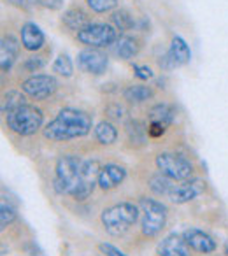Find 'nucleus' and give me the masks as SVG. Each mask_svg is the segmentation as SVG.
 Segmentation results:
<instances>
[{
    "mask_svg": "<svg viewBox=\"0 0 228 256\" xmlns=\"http://www.w3.org/2000/svg\"><path fill=\"white\" fill-rule=\"evenodd\" d=\"M92 116L88 112L81 109H62L56 114L53 121L46 124L44 128V137L50 140H70V139H79V137H84L92 130Z\"/></svg>",
    "mask_w": 228,
    "mask_h": 256,
    "instance_id": "nucleus-1",
    "label": "nucleus"
},
{
    "mask_svg": "<svg viewBox=\"0 0 228 256\" xmlns=\"http://www.w3.org/2000/svg\"><path fill=\"white\" fill-rule=\"evenodd\" d=\"M137 220H139V209L130 202L116 204L104 210L100 216L104 228L110 235H123L136 224Z\"/></svg>",
    "mask_w": 228,
    "mask_h": 256,
    "instance_id": "nucleus-2",
    "label": "nucleus"
},
{
    "mask_svg": "<svg viewBox=\"0 0 228 256\" xmlns=\"http://www.w3.org/2000/svg\"><path fill=\"white\" fill-rule=\"evenodd\" d=\"M42 121H44L42 110L37 109L36 106H30V104H23V106L16 107L9 114H6L8 126L22 137L34 136L42 126Z\"/></svg>",
    "mask_w": 228,
    "mask_h": 256,
    "instance_id": "nucleus-3",
    "label": "nucleus"
},
{
    "mask_svg": "<svg viewBox=\"0 0 228 256\" xmlns=\"http://www.w3.org/2000/svg\"><path fill=\"white\" fill-rule=\"evenodd\" d=\"M81 164L82 162L72 154H64L58 158L56 168H54V190L60 195H74L79 184Z\"/></svg>",
    "mask_w": 228,
    "mask_h": 256,
    "instance_id": "nucleus-4",
    "label": "nucleus"
},
{
    "mask_svg": "<svg viewBox=\"0 0 228 256\" xmlns=\"http://www.w3.org/2000/svg\"><path fill=\"white\" fill-rule=\"evenodd\" d=\"M139 206L142 209V234L146 237H156L167 221V207L153 198H140Z\"/></svg>",
    "mask_w": 228,
    "mask_h": 256,
    "instance_id": "nucleus-5",
    "label": "nucleus"
},
{
    "mask_svg": "<svg viewBox=\"0 0 228 256\" xmlns=\"http://www.w3.org/2000/svg\"><path fill=\"white\" fill-rule=\"evenodd\" d=\"M78 40L88 48H107L118 40V30L109 23H90L78 32Z\"/></svg>",
    "mask_w": 228,
    "mask_h": 256,
    "instance_id": "nucleus-6",
    "label": "nucleus"
},
{
    "mask_svg": "<svg viewBox=\"0 0 228 256\" xmlns=\"http://www.w3.org/2000/svg\"><path fill=\"white\" fill-rule=\"evenodd\" d=\"M156 167L160 174L172 181H186L193 174L192 162L178 153H160L156 156Z\"/></svg>",
    "mask_w": 228,
    "mask_h": 256,
    "instance_id": "nucleus-7",
    "label": "nucleus"
},
{
    "mask_svg": "<svg viewBox=\"0 0 228 256\" xmlns=\"http://www.w3.org/2000/svg\"><path fill=\"white\" fill-rule=\"evenodd\" d=\"M102 167L96 160H88L81 164V172H79V184L74 192L76 200H86L95 190V184H98V176Z\"/></svg>",
    "mask_w": 228,
    "mask_h": 256,
    "instance_id": "nucleus-8",
    "label": "nucleus"
},
{
    "mask_svg": "<svg viewBox=\"0 0 228 256\" xmlns=\"http://www.w3.org/2000/svg\"><path fill=\"white\" fill-rule=\"evenodd\" d=\"M58 88V82L53 76L48 74H36L30 76L28 79L22 82V90L25 92V95L32 96L36 100H44L48 96H51Z\"/></svg>",
    "mask_w": 228,
    "mask_h": 256,
    "instance_id": "nucleus-9",
    "label": "nucleus"
},
{
    "mask_svg": "<svg viewBox=\"0 0 228 256\" xmlns=\"http://www.w3.org/2000/svg\"><path fill=\"white\" fill-rule=\"evenodd\" d=\"M109 58L98 48H86L78 53V67L86 74L102 76L107 70Z\"/></svg>",
    "mask_w": 228,
    "mask_h": 256,
    "instance_id": "nucleus-10",
    "label": "nucleus"
},
{
    "mask_svg": "<svg viewBox=\"0 0 228 256\" xmlns=\"http://www.w3.org/2000/svg\"><path fill=\"white\" fill-rule=\"evenodd\" d=\"M192 60V51H190L188 44L182 37L176 36L172 37L170 48H168L167 54L162 58L158 64H160L162 68H174V67H181V65H186Z\"/></svg>",
    "mask_w": 228,
    "mask_h": 256,
    "instance_id": "nucleus-11",
    "label": "nucleus"
},
{
    "mask_svg": "<svg viewBox=\"0 0 228 256\" xmlns=\"http://www.w3.org/2000/svg\"><path fill=\"white\" fill-rule=\"evenodd\" d=\"M204 188H206V182L200 181V179H190V181L186 179L181 184L172 186L170 193H168V198L174 204H186L190 200L196 198L204 192Z\"/></svg>",
    "mask_w": 228,
    "mask_h": 256,
    "instance_id": "nucleus-12",
    "label": "nucleus"
},
{
    "mask_svg": "<svg viewBox=\"0 0 228 256\" xmlns=\"http://www.w3.org/2000/svg\"><path fill=\"white\" fill-rule=\"evenodd\" d=\"M158 256H190V246L184 237L178 234H170L162 238L156 248Z\"/></svg>",
    "mask_w": 228,
    "mask_h": 256,
    "instance_id": "nucleus-13",
    "label": "nucleus"
},
{
    "mask_svg": "<svg viewBox=\"0 0 228 256\" xmlns=\"http://www.w3.org/2000/svg\"><path fill=\"white\" fill-rule=\"evenodd\" d=\"M182 237L188 242L190 248L198 252H204V254L212 252L216 249V240L209 234H206L204 230H198V228H188V230H184Z\"/></svg>",
    "mask_w": 228,
    "mask_h": 256,
    "instance_id": "nucleus-14",
    "label": "nucleus"
},
{
    "mask_svg": "<svg viewBox=\"0 0 228 256\" xmlns=\"http://www.w3.org/2000/svg\"><path fill=\"white\" fill-rule=\"evenodd\" d=\"M126 178V170L122 165L116 164H107L102 167L98 176V186L102 190H112L118 184H122Z\"/></svg>",
    "mask_w": 228,
    "mask_h": 256,
    "instance_id": "nucleus-15",
    "label": "nucleus"
},
{
    "mask_svg": "<svg viewBox=\"0 0 228 256\" xmlns=\"http://www.w3.org/2000/svg\"><path fill=\"white\" fill-rule=\"evenodd\" d=\"M18 53H20L18 40L12 36L2 37V42H0V67H2V72L11 70L16 58H18Z\"/></svg>",
    "mask_w": 228,
    "mask_h": 256,
    "instance_id": "nucleus-16",
    "label": "nucleus"
},
{
    "mask_svg": "<svg viewBox=\"0 0 228 256\" xmlns=\"http://www.w3.org/2000/svg\"><path fill=\"white\" fill-rule=\"evenodd\" d=\"M44 40H46V37L36 23H25L22 26V44L26 51L40 50L44 46Z\"/></svg>",
    "mask_w": 228,
    "mask_h": 256,
    "instance_id": "nucleus-17",
    "label": "nucleus"
},
{
    "mask_svg": "<svg viewBox=\"0 0 228 256\" xmlns=\"http://www.w3.org/2000/svg\"><path fill=\"white\" fill-rule=\"evenodd\" d=\"M140 50L139 39L132 36H122L116 42H114V53L116 56H120L122 60H132L134 56H137Z\"/></svg>",
    "mask_w": 228,
    "mask_h": 256,
    "instance_id": "nucleus-18",
    "label": "nucleus"
},
{
    "mask_svg": "<svg viewBox=\"0 0 228 256\" xmlns=\"http://www.w3.org/2000/svg\"><path fill=\"white\" fill-rule=\"evenodd\" d=\"M62 23H64L68 30L81 32V30L86 28V26H88L92 22H90V16L86 14L82 9L70 8V9H67V11L64 12V16H62Z\"/></svg>",
    "mask_w": 228,
    "mask_h": 256,
    "instance_id": "nucleus-19",
    "label": "nucleus"
},
{
    "mask_svg": "<svg viewBox=\"0 0 228 256\" xmlns=\"http://www.w3.org/2000/svg\"><path fill=\"white\" fill-rule=\"evenodd\" d=\"M153 96V90L146 84H130L123 90V98L130 104H142Z\"/></svg>",
    "mask_w": 228,
    "mask_h": 256,
    "instance_id": "nucleus-20",
    "label": "nucleus"
},
{
    "mask_svg": "<svg viewBox=\"0 0 228 256\" xmlns=\"http://www.w3.org/2000/svg\"><path fill=\"white\" fill-rule=\"evenodd\" d=\"M150 120L158 121V123L168 126V124H172L176 120V109L170 106V104H156V106L151 107Z\"/></svg>",
    "mask_w": 228,
    "mask_h": 256,
    "instance_id": "nucleus-21",
    "label": "nucleus"
},
{
    "mask_svg": "<svg viewBox=\"0 0 228 256\" xmlns=\"http://www.w3.org/2000/svg\"><path fill=\"white\" fill-rule=\"evenodd\" d=\"M95 137L100 144L104 146H109V144H114L116 139H118V130L112 123L109 121H100L95 126Z\"/></svg>",
    "mask_w": 228,
    "mask_h": 256,
    "instance_id": "nucleus-22",
    "label": "nucleus"
},
{
    "mask_svg": "<svg viewBox=\"0 0 228 256\" xmlns=\"http://www.w3.org/2000/svg\"><path fill=\"white\" fill-rule=\"evenodd\" d=\"M110 23L116 30L120 32H128V30L136 28V18L130 14L126 9H120L110 14Z\"/></svg>",
    "mask_w": 228,
    "mask_h": 256,
    "instance_id": "nucleus-23",
    "label": "nucleus"
},
{
    "mask_svg": "<svg viewBox=\"0 0 228 256\" xmlns=\"http://www.w3.org/2000/svg\"><path fill=\"white\" fill-rule=\"evenodd\" d=\"M126 136H128L130 142L134 144H144L146 142V134H148V128L144 126L140 121L137 120H130L126 123Z\"/></svg>",
    "mask_w": 228,
    "mask_h": 256,
    "instance_id": "nucleus-24",
    "label": "nucleus"
},
{
    "mask_svg": "<svg viewBox=\"0 0 228 256\" xmlns=\"http://www.w3.org/2000/svg\"><path fill=\"white\" fill-rule=\"evenodd\" d=\"M25 104V96L22 95V92H16V90H9L8 93H4L2 96V114H9L11 110H14L16 107L23 106Z\"/></svg>",
    "mask_w": 228,
    "mask_h": 256,
    "instance_id": "nucleus-25",
    "label": "nucleus"
},
{
    "mask_svg": "<svg viewBox=\"0 0 228 256\" xmlns=\"http://www.w3.org/2000/svg\"><path fill=\"white\" fill-rule=\"evenodd\" d=\"M150 186L156 195H167L168 196V193H170V190L174 184H172V179H168L167 176L158 174V176H154V178H151Z\"/></svg>",
    "mask_w": 228,
    "mask_h": 256,
    "instance_id": "nucleus-26",
    "label": "nucleus"
},
{
    "mask_svg": "<svg viewBox=\"0 0 228 256\" xmlns=\"http://www.w3.org/2000/svg\"><path fill=\"white\" fill-rule=\"evenodd\" d=\"M53 72H56L58 76H64V78H70L72 72H74V65H72L70 56H68V54H65V53H62L60 56L54 60Z\"/></svg>",
    "mask_w": 228,
    "mask_h": 256,
    "instance_id": "nucleus-27",
    "label": "nucleus"
},
{
    "mask_svg": "<svg viewBox=\"0 0 228 256\" xmlns=\"http://www.w3.org/2000/svg\"><path fill=\"white\" fill-rule=\"evenodd\" d=\"M16 209L12 206H9V204L2 202V206H0V228L2 230H6V228L9 226V224L12 223V221L16 220Z\"/></svg>",
    "mask_w": 228,
    "mask_h": 256,
    "instance_id": "nucleus-28",
    "label": "nucleus"
},
{
    "mask_svg": "<svg viewBox=\"0 0 228 256\" xmlns=\"http://www.w3.org/2000/svg\"><path fill=\"white\" fill-rule=\"evenodd\" d=\"M86 4H88V8L92 9L93 12L102 14V12L112 11V9L116 8V4H118V0H86Z\"/></svg>",
    "mask_w": 228,
    "mask_h": 256,
    "instance_id": "nucleus-29",
    "label": "nucleus"
},
{
    "mask_svg": "<svg viewBox=\"0 0 228 256\" xmlns=\"http://www.w3.org/2000/svg\"><path fill=\"white\" fill-rule=\"evenodd\" d=\"M44 64H46L44 56H30V58H26V62L23 64V68H25L26 72H37L44 67Z\"/></svg>",
    "mask_w": 228,
    "mask_h": 256,
    "instance_id": "nucleus-30",
    "label": "nucleus"
},
{
    "mask_svg": "<svg viewBox=\"0 0 228 256\" xmlns=\"http://www.w3.org/2000/svg\"><path fill=\"white\" fill-rule=\"evenodd\" d=\"M165 130H167L165 124L158 123V121H151L150 126H148V136L150 137H162L165 134Z\"/></svg>",
    "mask_w": 228,
    "mask_h": 256,
    "instance_id": "nucleus-31",
    "label": "nucleus"
},
{
    "mask_svg": "<svg viewBox=\"0 0 228 256\" xmlns=\"http://www.w3.org/2000/svg\"><path fill=\"white\" fill-rule=\"evenodd\" d=\"M98 249L102 254L106 256H126L123 251H120L118 248H114L112 244H106V242H102V244H98Z\"/></svg>",
    "mask_w": 228,
    "mask_h": 256,
    "instance_id": "nucleus-32",
    "label": "nucleus"
},
{
    "mask_svg": "<svg viewBox=\"0 0 228 256\" xmlns=\"http://www.w3.org/2000/svg\"><path fill=\"white\" fill-rule=\"evenodd\" d=\"M134 72H136L137 78L142 79V81H148V79L153 78V70H151L148 65H134Z\"/></svg>",
    "mask_w": 228,
    "mask_h": 256,
    "instance_id": "nucleus-33",
    "label": "nucleus"
},
{
    "mask_svg": "<svg viewBox=\"0 0 228 256\" xmlns=\"http://www.w3.org/2000/svg\"><path fill=\"white\" fill-rule=\"evenodd\" d=\"M8 2L20 9H32L34 6L39 4V0H8Z\"/></svg>",
    "mask_w": 228,
    "mask_h": 256,
    "instance_id": "nucleus-34",
    "label": "nucleus"
},
{
    "mask_svg": "<svg viewBox=\"0 0 228 256\" xmlns=\"http://www.w3.org/2000/svg\"><path fill=\"white\" fill-rule=\"evenodd\" d=\"M39 4L42 6V8L50 9V11H58V9H62V6H64V0H39Z\"/></svg>",
    "mask_w": 228,
    "mask_h": 256,
    "instance_id": "nucleus-35",
    "label": "nucleus"
},
{
    "mask_svg": "<svg viewBox=\"0 0 228 256\" xmlns=\"http://www.w3.org/2000/svg\"><path fill=\"white\" fill-rule=\"evenodd\" d=\"M123 107L120 106V104H112V106L107 107V114H109L110 118H114V120H122L123 118Z\"/></svg>",
    "mask_w": 228,
    "mask_h": 256,
    "instance_id": "nucleus-36",
    "label": "nucleus"
},
{
    "mask_svg": "<svg viewBox=\"0 0 228 256\" xmlns=\"http://www.w3.org/2000/svg\"><path fill=\"white\" fill-rule=\"evenodd\" d=\"M224 254H226V256H228V240H226V242H224Z\"/></svg>",
    "mask_w": 228,
    "mask_h": 256,
    "instance_id": "nucleus-37",
    "label": "nucleus"
}]
</instances>
